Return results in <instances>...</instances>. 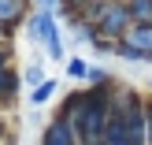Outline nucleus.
<instances>
[{
  "mask_svg": "<svg viewBox=\"0 0 152 145\" xmlns=\"http://www.w3.org/2000/svg\"><path fill=\"white\" fill-rule=\"evenodd\" d=\"M89 71H93V67H89L82 56L67 60V78H74V82H86V78H89Z\"/></svg>",
  "mask_w": 152,
  "mask_h": 145,
  "instance_id": "obj_9",
  "label": "nucleus"
},
{
  "mask_svg": "<svg viewBox=\"0 0 152 145\" xmlns=\"http://www.w3.org/2000/svg\"><path fill=\"white\" fill-rule=\"evenodd\" d=\"M59 4L63 0H37V7H45V11H59Z\"/></svg>",
  "mask_w": 152,
  "mask_h": 145,
  "instance_id": "obj_15",
  "label": "nucleus"
},
{
  "mask_svg": "<svg viewBox=\"0 0 152 145\" xmlns=\"http://www.w3.org/2000/svg\"><path fill=\"white\" fill-rule=\"evenodd\" d=\"M56 19H59L56 11H45V7H37V11H34V15H30V19H26V34L34 37V41H41V45H48L52 37L59 34V26H56Z\"/></svg>",
  "mask_w": 152,
  "mask_h": 145,
  "instance_id": "obj_2",
  "label": "nucleus"
},
{
  "mask_svg": "<svg viewBox=\"0 0 152 145\" xmlns=\"http://www.w3.org/2000/svg\"><path fill=\"white\" fill-rule=\"evenodd\" d=\"M45 82H48V74H45V67L37 63V60H30V63H26V71H22V86L37 89V86H45Z\"/></svg>",
  "mask_w": 152,
  "mask_h": 145,
  "instance_id": "obj_6",
  "label": "nucleus"
},
{
  "mask_svg": "<svg viewBox=\"0 0 152 145\" xmlns=\"http://www.w3.org/2000/svg\"><path fill=\"white\" fill-rule=\"evenodd\" d=\"M11 37H15V30L0 22V49H11Z\"/></svg>",
  "mask_w": 152,
  "mask_h": 145,
  "instance_id": "obj_13",
  "label": "nucleus"
},
{
  "mask_svg": "<svg viewBox=\"0 0 152 145\" xmlns=\"http://www.w3.org/2000/svg\"><path fill=\"white\" fill-rule=\"evenodd\" d=\"M134 22H152V0H126Z\"/></svg>",
  "mask_w": 152,
  "mask_h": 145,
  "instance_id": "obj_8",
  "label": "nucleus"
},
{
  "mask_svg": "<svg viewBox=\"0 0 152 145\" xmlns=\"http://www.w3.org/2000/svg\"><path fill=\"white\" fill-rule=\"evenodd\" d=\"M52 97H56V78H48L45 86H37V89H30V104H48Z\"/></svg>",
  "mask_w": 152,
  "mask_h": 145,
  "instance_id": "obj_10",
  "label": "nucleus"
},
{
  "mask_svg": "<svg viewBox=\"0 0 152 145\" xmlns=\"http://www.w3.org/2000/svg\"><path fill=\"white\" fill-rule=\"evenodd\" d=\"M11 71V49H0V74Z\"/></svg>",
  "mask_w": 152,
  "mask_h": 145,
  "instance_id": "obj_14",
  "label": "nucleus"
},
{
  "mask_svg": "<svg viewBox=\"0 0 152 145\" xmlns=\"http://www.w3.org/2000/svg\"><path fill=\"white\" fill-rule=\"evenodd\" d=\"M74 41H78V45H89V49H93V45L100 41V30H96L93 22H82V26H74Z\"/></svg>",
  "mask_w": 152,
  "mask_h": 145,
  "instance_id": "obj_7",
  "label": "nucleus"
},
{
  "mask_svg": "<svg viewBox=\"0 0 152 145\" xmlns=\"http://www.w3.org/2000/svg\"><path fill=\"white\" fill-rule=\"evenodd\" d=\"M41 145H82V138H78V130H74V123L67 116H56L48 127H45Z\"/></svg>",
  "mask_w": 152,
  "mask_h": 145,
  "instance_id": "obj_3",
  "label": "nucleus"
},
{
  "mask_svg": "<svg viewBox=\"0 0 152 145\" xmlns=\"http://www.w3.org/2000/svg\"><path fill=\"white\" fill-rule=\"evenodd\" d=\"M30 0H0V22H4V26H19L22 19H30Z\"/></svg>",
  "mask_w": 152,
  "mask_h": 145,
  "instance_id": "obj_4",
  "label": "nucleus"
},
{
  "mask_svg": "<svg viewBox=\"0 0 152 145\" xmlns=\"http://www.w3.org/2000/svg\"><path fill=\"white\" fill-rule=\"evenodd\" d=\"M45 56H48V60H56V63H59V60H63V56H67V52H63V37H59V34H56V37H52V41H48V45H45Z\"/></svg>",
  "mask_w": 152,
  "mask_h": 145,
  "instance_id": "obj_12",
  "label": "nucleus"
},
{
  "mask_svg": "<svg viewBox=\"0 0 152 145\" xmlns=\"http://www.w3.org/2000/svg\"><path fill=\"white\" fill-rule=\"evenodd\" d=\"M111 74L104 71V67H93V71H89V89H111Z\"/></svg>",
  "mask_w": 152,
  "mask_h": 145,
  "instance_id": "obj_11",
  "label": "nucleus"
},
{
  "mask_svg": "<svg viewBox=\"0 0 152 145\" xmlns=\"http://www.w3.org/2000/svg\"><path fill=\"white\" fill-rule=\"evenodd\" d=\"M134 26V15L130 7H126V0H108L100 11V19H96V30H100V37H108V41H123L126 34H130Z\"/></svg>",
  "mask_w": 152,
  "mask_h": 145,
  "instance_id": "obj_1",
  "label": "nucleus"
},
{
  "mask_svg": "<svg viewBox=\"0 0 152 145\" xmlns=\"http://www.w3.org/2000/svg\"><path fill=\"white\" fill-rule=\"evenodd\" d=\"M148 145H152V104H148Z\"/></svg>",
  "mask_w": 152,
  "mask_h": 145,
  "instance_id": "obj_16",
  "label": "nucleus"
},
{
  "mask_svg": "<svg viewBox=\"0 0 152 145\" xmlns=\"http://www.w3.org/2000/svg\"><path fill=\"white\" fill-rule=\"evenodd\" d=\"M19 89H22V71H4L0 74V108H11L15 104V97H19Z\"/></svg>",
  "mask_w": 152,
  "mask_h": 145,
  "instance_id": "obj_5",
  "label": "nucleus"
}]
</instances>
